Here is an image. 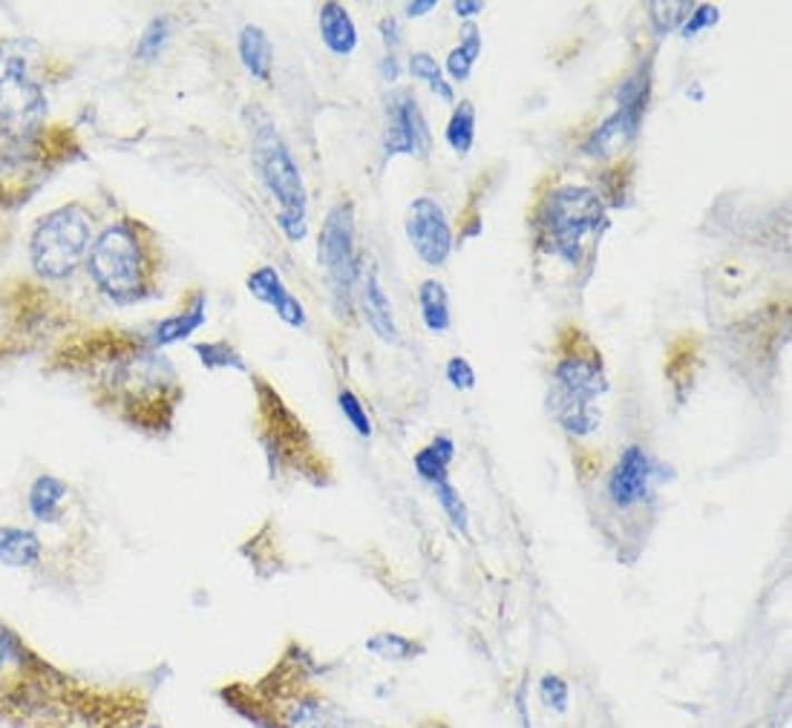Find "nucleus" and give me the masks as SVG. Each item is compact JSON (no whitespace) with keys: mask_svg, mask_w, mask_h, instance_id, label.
Here are the masks:
<instances>
[{"mask_svg":"<svg viewBox=\"0 0 792 728\" xmlns=\"http://www.w3.org/2000/svg\"><path fill=\"white\" fill-rule=\"evenodd\" d=\"M139 688L98 686L43 659L0 619V726L3 728H141Z\"/></svg>","mask_w":792,"mask_h":728,"instance_id":"obj_1","label":"nucleus"},{"mask_svg":"<svg viewBox=\"0 0 792 728\" xmlns=\"http://www.w3.org/2000/svg\"><path fill=\"white\" fill-rule=\"evenodd\" d=\"M216 693L234 715L257 728H381L314 686L309 659L297 646L257 682H228Z\"/></svg>","mask_w":792,"mask_h":728,"instance_id":"obj_2","label":"nucleus"},{"mask_svg":"<svg viewBox=\"0 0 792 728\" xmlns=\"http://www.w3.org/2000/svg\"><path fill=\"white\" fill-rule=\"evenodd\" d=\"M179 397L182 388L176 386L174 368L154 352L113 361L96 388V401L101 403V410H110L130 430L147 432V435L170 432Z\"/></svg>","mask_w":792,"mask_h":728,"instance_id":"obj_3","label":"nucleus"},{"mask_svg":"<svg viewBox=\"0 0 792 728\" xmlns=\"http://www.w3.org/2000/svg\"><path fill=\"white\" fill-rule=\"evenodd\" d=\"M154 234L139 219H119L107 225L90 245L87 270L96 288L119 306L150 297L156 288Z\"/></svg>","mask_w":792,"mask_h":728,"instance_id":"obj_4","label":"nucleus"},{"mask_svg":"<svg viewBox=\"0 0 792 728\" xmlns=\"http://www.w3.org/2000/svg\"><path fill=\"white\" fill-rule=\"evenodd\" d=\"M605 201L585 185H559L536 214V243L568 265L583 263L588 239L605 228Z\"/></svg>","mask_w":792,"mask_h":728,"instance_id":"obj_5","label":"nucleus"},{"mask_svg":"<svg viewBox=\"0 0 792 728\" xmlns=\"http://www.w3.org/2000/svg\"><path fill=\"white\" fill-rule=\"evenodd\" d=\"M605 392H608V377L597 354L591 357L568 354L554 368L548 410L568 435L588 437L599 430V421H603L597 401Z\"/></svg>","mask_w":792,"mask_h":728,"instance_id":"obj_6","label":"nucleus"},{"mask_svg":"<svg viewBox=\"0 0 792 728\" xmlns=\"http://www.w3.org/2000/svg\"><path fill=\"white\" fill-rule=\"evenodd\" d=\"M254 167L277 201V225L289 243L306 239V188L303 176L272 121L254 130Z\"/></svg>","mask_w":792,"mask_h":728,"instance_id":"obj_7","label":"nucleus"},{"mask_svg":"<svg viewBox=\"0 0 792 728\" xmlns=\"http://www.w3.org/2000/svg\"><path fill=\"white\" fill-rule=\"evenodd\" d=\"M92 216L84 205H63L36 225L29 259L43 279H67L90 257Z\"/></svg>","mask_w":792,"mask_h":728,"instance_id":"obj_8","label":"nucleus"},{"mask_svg":"<svg viewBox=\"0 0 792 728\" xmlns=\"http://www.w3.org/2000/svg\"><path fill=\"white\" fill-rule=\"evenodd\" d=\"M320 265L326 268V279L338 299L341 312H349L358 279V250H355V210L349 201H338L326 214L320 228L317 243Z\"/></svg>","mask_w":792,"mask_h":728,"instance_id":"obj_9","label":"nucleus"},{"mask_svg":"<svg viewBox=\"0 0 792 728\" xmlns=\"http://www.w3.org/2000/svg\"><path fill=\"white\" fill-rule=\"evenodd\" d=\"M648 96H652V63H643L637 72H632L626 81L619 83L617 110L588 136L583 154L599 159V156L617 154L619 147L637 139L643 116H646Z\"/></svg>","mask_w":792,"mask_h":728,"instance_id":"obj_10","label":"nucleus"},{"mask_svg":"<svg viewBox=\"0 0 792 728\" xmlns=\"http://www.w3.org/2000/svg\"><path fill=\"white\" fill-rule=\"evenodd\" d=\"M47 112V96L29 72L27 56L3 43L0 47V125L7 130H29Z\"/></svg>","mask_w":792,"mask_h":728,"instance_id":"obj_11","label":"nucleus"},{"mask_svg":"<svg viewBox=\"0 0 792 728\" xmlns=\"http://www.w3.org/2000/svg\"><path fill=\"white\" fill-rule=\"evenodd\" d=\"M407 239L415 248V254L427 265L438 268L452 254V228L447 223L444 208L430 196H418L407 214Z\"/></svg>","mask_w":792,"mask_h":728,"instance_id":"obj_12","label":"nucleus"},{"mask_svg":"<svg viewBox=\"0 0 792 728\" xmlns=\"http://www.w3.org/2000/svg\"><path fill=\"white\" fill-rule=\"evenodd\" d=\"M432 147L430 125L424 112L418 110V101L410 92L392 98L390 116H387V132H383V150L387 156H427Z\"/></svg>","mask_w":792,"mask_h":728,"instance_id":"obj_13","label":"nucleus"},{"mask_svg":"<svg viewBox=\"0 0 792 728\" xmlns=\"http://www.w3.org/2000/svg\"><path fill=\"white\" fill-rule=\"evenodd\" d=\"M652 459L643 446L632 444L619 452L617 464L608 475V499L617 510H632L639 501H646L648 484H652Z\"/></svg>","mask_w":792,"mask_h":728,"instance_id":"obj_14","label":"nucleus"},{"mask_svg":"<svg viewBox=\"0 0 792 728\" xmlns=\"http://www.w3.org/2000/svg\"><path fill=\"white\" fill-rule=\"evenodd\" d=\"M70 495L72 486L63 479L52 475V472H41L32 479L27 490V510L32 515L36 524H43V528H56L67 519V510H70Z\"/></svg>","mask_w":792,"mask_h":728,"instance_id":"obj_15","label":"nucleus"},{"mask_svg":"<svg viewBox=\"0 0 792 728\" xmlns=\"http://www.w3.org/2000/svg\"><path fill=\"white\" fill-rule=\"evenodd\" d=\"M43 539L32 528L0 524V568L36 570L43 562Z\"/></svg>","mask_w":792,"mask_h":728,"instance_id":"obj_16","label":"nucleus"},{"mask_svg":"<svg viewBox=\"0 0 792 728\" xmlns=\"http://www.w3.org/2000/svg\"><path fill=\"white\" fill-rule=\"evenodd\" d=\"M317 23H320V41L326 43V49L332 52V56L346 58L355 52L358 29H355V21H352V14H349V9H343L341 3L329 0V3L320 7Z\"/></svg>","mask_w":792,"mask_h":728,"instance_id":"obj_17","label":"nucleus"},{"mask_svg":"<svg viewBox=\"0 0 792 728\" xmlns=\"http://www.w3.org/2000/svg\"><path fill=\"white\" fill-rule=\"evenodd\" d=\"M361 306L369 319V326H372V332H375L383 343H395L398 328H395V317H392V303L390 297H387V292H383L375 268H369L366 274H363Z\"/></svg>","mask_w":792,"mask_h":728,"instance_id":"obj_18","label":"nucleus"},{"mask_svg":"<svg viewBox=\"0 0 792 728\" xmlns=\"http://www.w3.org/2000/svg\"><path fill=\"white\" fill-rule=\"evenodd\" d=\"M208 299H205V294L196 292L194 299H190V306L182 308L179 314H174V317L162 319L159 326L154 328V334H150V346L159 348V346H170V343H179V341H188L190 334L199 332L202 326H205V319H208Z\"/></svg>","mask_w":792,"mask_h":728,"instance_id":"obj_19","label":"nucleus"},{"mask_svg":"<svg viewBox=\"0 0 792 728\" xmlns=\"http://www.w3.org/2000/svg\"><path fill=\"white\" fill-rule=\"evenodd\" d=\"M237 47L248 76H254L257 81H272V38L265 36V29L248 23V27L239 32Z\"/></svg>","mask_w":792,"mask_h":728,"instance_id":"obj_20","label":"nucleus"},{"mask_svg":"<svg viewBox=\"0 0 792 728\" xmlns=\"http://www.w3.org/2000/svg\"><path fill=\"white\" fill-rule=\"evenodd\" d=\"M452 459H456V444L447 435L432 437V444L424 450L415 452V472L421 475V481L436 486L438 481H447V470H450Z\"/></svg>","mask_w":792,"mask_h":728,"instance_id":"obj_21","label":"nucleus"},{"mask_svg":"<svg viewBox=\"0 0 792 728\" xmlns=\"http://www.w3.org/2000/svg\"><path fill=\"white\" fill-rule=\"evenodd\" d=\"M418 306L421 319L432 334H444L450 328V297L447 288L438 279H424L418 285Z\"/></svg>","mask_w":792,"mask_h":728,"instance_id":"obj_22","label":"nucleus"},{"mask_svg":"<svg viewBox=\"0 0 792 728\" xmlns=\"http://www.w3.org/2000/svg\"><path fill=\"white\" fill-rule=\"evenodd\" d=\"M479 52H481V32L476 23H467L465 29H461V43L456 49H450V56H447L444 67L447 72H450V78L456 83L467 81L470 78V72H473V63L479 61Z\"/></svg>","mask_w":792,"mask_h":728,"instance_id":"obj_23","label":"nucleus"},{"mask_svg":"<svg viewBox=\"0 0 792 728\" xmlns=\"http://www.w3.org/2000/svg\"><path fill=\"white\" fill-rule=\"evenodd\" d=\"M245 285H248L251 297H257L260 303L272 306L274 312L283 306L285 299L292 297V292L285 288L283 277H280V270L272 268V265H260V268L251 270L248 279H245Z\"/></svg>","mask_w":792,"mask_h":728,"instance_id":"obj_24","label":"nucleus"},{"mask_svg":"<svg viewBox=\"0 0 792 728\" xmlns=\"http://www.w3.org/2000/svg\"><path fill=\"white\" fill-rule=\"evenodd\" d=\"M444 139H447V145L452 147V154H459V156L470 154V147H473V141H476L473 101H461V105H456L450 121H447Z\"/></svg>","mask_w":792,"mask_h":728,"instance_id":"obj_25","label":"nucleus"},{"mask_svg":"<svg viewBox=\"0 0 792 728\" xmlns=\"http://www.w3.org/2000/svg\"><path fill=\"white\" fill-rule=\"evenodd\" d=\"M366 651L383 662H410L424 653V646L415 639L401 637V633H378V637L366 639Z\"/></svg>","mask_w":792,"mask_h":728,"instance_id":"obj_26","label":"nucleus"},{"mask_svg":"<svg viewBox=\"0 0 792 728\" xmlns=\"http://www.w3.org/2000/svg\"><path fill=\"white\" fill-rule=\"evenodd\" d=\"M692 7H695V3H677V0L661 3V0H652V3H648V23H652L654 36L666 38L668 32L681 29L683 21L688 18V12H692Z\"/></svg>","mask_w":792,"mask_h":728,"instance_id":"obj_27","label":"nucleus"},{"mask_svg":"<svg viewBox=\"0 0 792 728\" xmlns=\"http://www.w3.org/2000/svg\"><path fill=\"white\" fill-rule=\"evenodd\" d=\"M410 72L412 78H418V81H427L430 83V90L436 92L441 101H456V92H452L450 83L444 81V76H441V67H438L436 58L430 56V52H415V56L410 58Z\"/></svg>","mask_w":792,"mask_h":728,"instance_id":"obj_28","label":"nucleus"},{"mask_svg":"<svg viewBox=\"0 0 792 728\" xmlns=\"http://www.w3.org/2000/svg\"><path fill=\"white\" fill-rule=\"evenodd\" d=\"M196 357L202 361L205 368H237V372H245V361L239 357V352L231 343L225 341H214V343H196L194 346Z\"/></svg>","mask_w":792,"mask_h":728,"instance_id":"obj_29","label":"nucleus"},{"mask_svg":"<svg viewBox=\"0 0 792 728\" xmlns=\"http://www.w3.org/2000/svg\"><path fill=\"white\" fill-rule=\"evenodd\" d=\"M436 499L444 510V515L450 519V524L459 530L461 535H470V513H467V504L461 501L459 490L450 484V481H438L436 484Z\"/></svg>","mask_w":792,"mask_h":728,"instance_id":"obj_30","label":"nucleus"},{"mask_svg":"<svg viewBox=\"0 0 792 728\" xmlns=\"http://www.w3.org/2000/svg\"><path fill=\"white\" fill-rule=\"evenodd\" d=\"M167 36H170V23H167L165 18H154V21L145 27V32L139 36V43H136V58L147 63L156 61V58L162 56V49H165Z\"/></svg>","mask_w":792,"mask_h":728,"instance_id":"obj_31","label":"nucleus"},{"mask_svg":"<svg viewBox=\"0 0 792 728\" xmlns=\"http://www.w3.org/2000/svg\"><path fill=\"white\" fill-rule=\"evenodd\" d=\"M539 700L548 711H556V715H565L570 702V688L568 682L559 677V673H545L542 682H539Z\"/></svg>","mask_w":792,"mask_h":728,"instance_id":"obj_32","label":"nucleus"},{"mask_svg":"<svg viewBox=\"0 0 792 728\" xmlns=\"http://www.w3.org/2000/svg\"><path fill=\"white\" fill-rule=\"evenodd\" d=\"M338 406H341L343 417L352 423V430H355L358 435L361 437L372 435V421H369V415H366V406H363L361 397H358L352 388H341V395H338Z\"/></svg>","mask_w":792,"mask_h":728,"instance_id":"obj_33","label":"nucleus"},{"mask_svg":"<svg viewBox=\"0 0 792 728\" xmlns=\"http://www.w3.org/2000/svg\"><path fill=\"white\" fill-rule=\"evenodd\" d=\"M717 21H721V9L710 7V3H697V7H692V12H688L686 21H683L681 36L686 38V41H692V38L701 36L703 29L715 27Z\"/></svg>","mask_w":792,"mask_h":728,"instance_id":"obj_34","label":"nucleus"},{"mask_svg":"<svg viewBox=\"0 0 792 728\" xmlns=\"http://www.w3.org/2000/svg\"><path fill=\"white\" fill-rule=\"evenodd\" d=\"M447 383H450L452 388H459V392H470V388H476V372L473 366H470V361H465V357H450L447 361Z\"/></svg>","mask_w":792,"mask_h":728,"instance_id":"obj_35","label":"nucleus"},{"mask_svg":"<svg viewBox=\"0 0 792 728\" xmlns=\"http://www.w3.org/2000/svg\"><path fill=\"white\" fill-rule=\"evenodd\" d=\"M481 9H485L481 0H456L452 3V12L459 14V18H476V14H481Z\"/></svg>","mask_w":792,"mask_h":728,"instance_id":"obj_36","label":"nucleus"},{"mask_svg":"<svg viewBox=\"0 0 792 728\" xmlns=\"http://www.w3.org/2000/svg\"><path fill=\"white\" fill-rule=\"evenodd\" d=\"M516 715H519L521 728H534V720H530V711H528V700H525V686H519V691H516Z\"/></svg>","mask_w":792,"mask_h":728,"instance_id":"obj_37","label":"nucleus"},{"mask_svg":"<svg viewBox=\"0 0 792 728\" xmlns=\"http://www.w3.org/2000/svg\"><path fill=\"white\" fill-rule=\"evenodd\" d=\"M432 9H436V0H415V3H407L403 12H407V18H424Z\"/></svg>","mask_w":792,"mask_h":728,"instance_id":"obj_38","label":"nucleus"},{"mask_svg":"<svg viewBox=\"0 0 792 728\" xmlns=\"http://www.w3.org/2000/svg\"><path fill=\"white\" fill-rule=\"evenodd\" d=\"M141 728H162V726H156V722H145V726H141Z\"/></svg>","mask_w":792,"mask_h":728,"instance_id":"obj_39","label":"nucleus"}]
</instances>
